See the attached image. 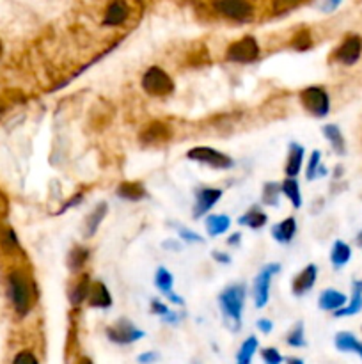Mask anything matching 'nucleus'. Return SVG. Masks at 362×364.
Wrapping results in <instances>:
<instances>
[{
	"label": "nucleus",
	"mask_w": 362,
	"mask_h": 364,
	"mask_svg": "<svg viewBox=\"0 0 362 364\" xmlns=\"http://www.w3.org/2000/svg\"><path fill=\"white\" fill-rule=\"evenodd\" d=\"M162 247H164V249H171V250H178V249H180V246H178V244L174 240L164 242V246H162Z\"/></svg>",
	"instance_id": "47"
},
{
	"label": "nucleus",
	"mask_w": 362,
	"mask_h": 364,
	"mask_svg": "<svg viewBox=\"0 0 362 364\" xmlns=\"http://www.w3.org/2000/svg\"><path fill=\"white\" fill-rule=\"evenodd\" d=\"M355 244H357V247H361L362 249V229L357 233V237H355Z\"/></svg>",
	"instance_id": "49"
},
{
	"label": "nucleus",
	"mask_w": 362,
	"mask_h": 364,
	"mask_svg": "<svg viewBox=\"0 0 362 364\" xmlns=\"http://www.w3.org/2000/svg\"><path fill=\"white\" fill-rule=\"evenodd\" d=\"M257 345H259V341H257L256 336H248L244 343H242L238 354H236V364H251V361H253L254 354L257 350Z\"/></svg>",
	"instance_id": "33"
},
{
	"label": "nucleus",
	"mask_w": 362,
	"mask_h": 364,
	"mask_svg": "<svg viewBox=\"0 0 362 364\" xmlns=\"http://www.w3.org/2000/svg\"><path fill=\"white\" fill-rule=\"evenodd\" d=\"M78 364H93V361L89 359V357H82V359L78 361Z\"/></svg>",
	"instance_id": "50"
},
{
	"label": "nucleus",
	"mask_w": 362,
	"mask_h": 364,
	"mask_svg": "<svg viewBox=\"0 0 362 364\" xmlns=\"http://www.w3.org/2000/svg\"><path fill=\"white\" fill-rule=\"evenodd\" d=\"M211 258L217 263H220V265H229V263H231V256H229L228 253H222V250H213V253H211Z\"/></svg>",
	"instance_id": "42"
},
{
	"label": "nucleus",
	"mask_w": 362,
	"mask_h": 364,
	"mask_svg": "<svg viewBox=\"0 0 362 364\" xmlns=\"http://www.w3.org/2000/svg\"><path fill=\"white\" fill-rule=\"evenodd\" d=\"M300 103L315 118H325L330 112V96L320 85H309L300 91Z\"/></svg>",
	"instance_id": "4"
},
{
	"label": "nucleus",
	"mask_w": 362,
	"mask_h": 364,
	"mask_svg": "<svg viewBox=\"0 0 362 364\" xmlns=\"http://www.w3.org/2000/svg\"><path fill=\"white\" fill-rule=\"evenodd\" d=\"M352 259V247L343 240L334 242L332 249H330V263L334 268H343L348 265Z\"/></svg>",
	"instance_id": "24"
},
{
	"label": "nucleus",
	"mask_w": 362,
	"mask_h": 364,
	"mask_svg": "<svg viewBox=\"0 0 362 364\" xmlns=\"http://www.w3.org/2000/svg\"><path fill=\"white\" fill-rule=\"evenodd\" d=\"M282 194L286 195L290 203L295 208L302 206V192H300V185L297 178H286L281 183Z\"/></svg>",
	"instance_id": "32"
},
{
	"label": "nucleus",
	"mask_w": 362,
	"mask_h": 364,
	"mask_svg": "<svg viewBox=\"0 0 362 364\" xmlns=\"http://www.w3.org/2000/svg\"><path fill=\"white\" fill-rule=\"evenodd\" d=\"M107 212H109V204L107 203H100L91 210L87 217H85L84 222V237L85 238H93L96 235L98 228L101 226L103 219L107 217Z\"/></svg>",
	"instance_id": "18"
},
{
	"label": "nucleus",
	"mask_w": 362,
	"mask_h": 364,
	"mask_svg": "<svg viewBox=\"0 0 362 364\" xmlns=\"http://www.w3.org/2000/svg\"><path fill=\"white\" fill-rule=\"evenodd\" d=\"M105 334L112 343L131 345L135 341H139L140 338H144V330L137 329L134 322L128 320V318H119L112 325L107 327Z\"/></svg>",
	"instance_id": "7"
},
{
	"label": "nucleus",
	"mask_w": 362,
	"mask_h": 364,
	"mask_svg": "<svg viewBox=\"0 0 362 364\" xmlns=\"http://www.w3.org/2000/svg\"><path fill=\"white\" fill-rule=\"evenodd\" d=\"M256 325H257V329L262 330L263 334H270V332L274 330V322L268 320V318H259Z\"/></svg>",
	"instance_id": "41"
},
{
	"label": "nucleus",
	"mask_w": 362,
	"mask_h": 364,
	"mask_svg": "<svg viewBox=\"0 0 362 364\" xmlns=\"http://www.w3.org/2000/svg\"><path fill=\"white\" fill-rule=\"evenodd\" d=\"M334 345H336L337 350L352 352V354H357L362 359V341L355 334L348 332V330L337 332L336 338H334Z\"/></svg>",
	"instance_id": "22"
},
{
	"label": "nucleus",
	"mask_w": 362,
	"mask_h": 364,
	"mask_svg": "<svg viewBox=\"0 0 362 364\" xmlns=\"http://www.w3.org/2000/svg\"><path fill=\"white\" fill-rule=\"evenodd\" d=\"M226 57H228V61H231V63H254V61L259 57V45H257V41L253 36H245L240 41L233 43L231 47L228 48Z\"/></svg>",
	"instance_id": "8"
},
{
	"label": "nucleus",
	"mask_w": 362,
	"mask_h": 364,
	"mask_svg": "<svg viewBox=\"0 0 362 364\" xmlns=\"http://www.w3.org/2000/svg\"><path fill=\"white\" fill-rule=\"evenodd\" d=\"M321 131H323L325 139L329 140L330 148L334 149V153H336V155H339V157L346 155L345 136H343V131L339 130V127H337V125H325L323 130Z\"/></svg>",
	"instance_id": "23"
},
{
	"label": "nucleus",
	"mask_w": 362,
	"mask_h": 364,
	"mask_svg": "<svg viewBox=\"0 0 362 364\" xmlns=\"http://www.w3.org/2000/svg\"><path fill=\"white\" fill-rule=\"evenodd\" d=\"M155 286L158 288V292H160L162 295L167 297L169 302H173V304L176 306L185 304V301H183L178 293H174V277L165 267H158V270H156Z\"/></svg>",
	"instance_id": "12"
},
{
	"label": "nucleus",
	"mask_w": 362,
	"mask_h": 364,
	"mask_svg": "<svg viewBox=\"0 0 362 364\" xmlns=\"http://www.w3.org/2000/svg\"><path fill=\"white\" fill-rule=\"evenodd\" d=\"M311 47V34L309 32H300L295 39V48L297 50H308Z\"/></svg>",
	"instance_id": "38"
},
{
	"label": "nucleus",
	"mask_w": 362,
	"mask_h": 364,
	"mask_svg": "<svg viewBox=\"0 0 362 364\" xmlns=\"http://www.w3.org/2000/svg\"><path fill=\"white\" fill-rule=\"evenodd\" d=\"M158 359H160L158 352H144V354H140V356L137 357V361H139L140 364H153Z\"/></svg>",
	"instance_id": "39"
},
{
	"label": "nucleus",
	"mask_w": 362,
	"mask_h": 364,
	"mask_svg": "<svg viewBox=\"0 0 362 364\" xmlns=\"http://www.w3.org/2000/svg\"><path fill=\"white\" fill-rule=\"evenodd\" d=\"M281 272V265L279 263H266L265 267H262L259 274L256 275L253 284V299L256 308H265L270 301V286H272V279L274 275Z\"/></svg>",
	"instance_id": "5"
},
{
	"label": "nucleus",
	"mask_w": 362,
	"mask_h": 364,
	"mask_svg": "<svg viewBox=\"0 0 362 364\" xmlns=\"http://www.w3.org/2000/svg\"><path fill=\"white\" fill-rule=\"evenodd\" d=\"M128 13H130V9H128L125 0H114V2L107 8L105 18H103V25L107 27L123 25V23L127 21Z\"/></svg>",
	"instance_id": "17"
},
{
	"label": "nucleus",
	"mask_w": 362,
	"mask_h": 364,
	"mask_svg": "<svg viewBox=\"0 0 362 364\" xmlns=\"http://www.w3.org/2000/svg\"><path fill=\"white\" fill-rule=\"evenodd\" d=\"M178 320H180V317H178V314L174 313V311H169V313L165 314V317H162V322L169 323V325H176Z\"/></svg>",
	"instance_id": "44"
},
{
	"label": "nucleus",
	"mask_w": 362,
	"mask_h": 364,
	"mask_svg": "<svg viewBox=\"0 0 362 364\" xmlns=\"http://www.w3.org/2000/svg\"><path fill=\"white\" fill-rule=\"evenodd\" d=\"M327 174H329L327 167L321 165V153L318 151V149H315V151L311 153V157H309L308 169H306V178H308L309 182H312V180L327 176Z\"/></svg>",
	"instance_id": "29"
},
{
	"label": "nucleus",
	"mask_w": 362,
	"mask_h": 364,
	"mask_svg": "<svg viewBox=\"0 0 362 364\" xmlns=\"http://www.w3.org/2000/svg\"><path fill=\"white\" fill-rule=\"evenodd\" d=\"M300 0H277V8L286 9V8H293L295 4H299Z\"/></svg>",
	"instance_id": "45"
},
{
	"label": "nucleus",
	"mask_w": 362,
	"mask_h": 364,
	"mask_svg": "<svg viewBox=\"0 0 362 364\" xmlns=\"http://www.w3.org/2000/svg\"><path fill=\"white\" fill-rule=\"evenodd\" d=\"M262 357L265 361V364H281L282 363V356L279 354L277 348H265L262 352Z\"/></svg>",
	"instance_id": "36"
},
{
	"label": "nucleus",
	"mask_w": 362,
	"mask_h": 364,
	"mask_svg": "<svg viewBox=\"0 0 362 364\" xmlns=\"http://www.w3.org/2000/svg\"><path fill=\"white\" fill-rule=\"evenodd\" d=\"M91 284L93 283L89 279V275L85 274L73 284L72 292H70V302H72V306H81L82 302L87 301L89 292H91Z\"/></svg>",
	"instance_id": "27"
},
{
	"label": "nucleus",
	"mask_w": 362,
	"mask_h": 364,
	"mask_svg": "<svg viewBox=\"0 0 362 364\" xmlns=\"http://www.w3.org/2000/svg\"><path fill=\"white\" fill-rule=\"evenodd\" d=\"M87 301L89 304L93 308H98V310H109L112 306V295H110L109 288H107L103 281H93Z\"/></svg>",
	"instance_id": "15"
},
{
	"label": "nucleus",
	"mask_w": 362,
	"mask_h": 364,
	"mask_svg": "<svg viewBox=\"0 0 362 364\" xmlns=\"http://www.w3.org/2000/svg\"><path fill=\"white\" fill-rule=\"evenodd\" d=\"M13 364H38V359L30 350H21L20 354H17Z\"/></svg>",
	"instance_id": "37"
},
{
	"label": "nucleus",
	"mask_w": 362,
	"mask_h": 364,
	"mask_svg": "<svg viewBox=\"0 0 362 364\" xmlns=\"http://www.w3.org/2000/svg\"><path fill=\"white\" fill-rule=\"evenodd\" d=\"M281 183L279 182H266L263 185L262 191V203L265 206H272L277 208L279 206V200H281Z\"/></svg>",
	"instance_id": "30"
},
{
	"label": "nucleus",
	"mask_w": 362,
	"mask_h": 364,
	"mask_svg": "<svg viewBox=\"0 0 362 364\" xmlns=\"http://www.w3.org/2000/svg\"><path fill=\"white\" fill-rule=\"evenodd\" d=\"M316 277H318V267L315 263H311L297 277H293V281H291V293L295 297H302L308 292H311L316 283Z\"/></svg>",
	"instance_id": "13"
},
{
	"label": "nucleus",
	"mask_w": 362,
	"mask_h": 364,
	"mask_svg": "<svg viewBox=\"0 0 362 364\" xmlns=\"http://www.w3.org/2000/svg\"><path fill=\"white\" fill-rule=\"evenodd\" d=\"M220 197H222V191H220V189H211V186L199 189V191L195 192V204L194 210H192V217H194V219H201V217L206 215L211 208L219 203Z\"/></svg>",
	"instance_id": "11"
},
{
	"label": "nucleus",
	"mask_w": 362,
	"mask_h": 364,
	"mask_svg": "<svg viewBox=\"0 0 362 364\" xmlns=\"http://www.w3.org/2000/svg\"><path fill=\"white\" fill-rule=\"evenodd\" d=\"M140 85H142V89L149 96L156 98H165L169 94H173L174 91L173 78L160 66H151V68L146 69V73L142 75V81H140Z\"/></svg>",
	"instance_id": "3"
},
{
	"label": "nucleus",
	"mask_w": 362,
	"mask_h": 364,
	"mask_svg": "<svg viewBox=\"0 0 362 364\" xmlns=\"http://www.w3.org/2000/svg\"><path fill=\"white\" fill-rule=\"evenodd\" d=\"M187 158L199 162V164H206L210 167H215V169H231L235 165V160L229 155L219 151V149L210 148V146H198V148L189 149Z\"/></svg>",
	"instance_id": "6"
},
{
	"label": "nucleus",
	"mask_w": 362,
	"mask_h": 364,
	"mask_svg": "<svg viewBox=\"0 0 362 364\" xmlns=\"http://www.w3.org/2000/svg\"><path fill=\"white\" fill-rule=\"evenodd\" d=\"M240 238H242L240 233H233L231 237L228 238V246H238V244H240Z\"/></svg>",
	"instance_id": "46"
},
{
	"label": "nucleus",
	"mask_w": 362,
	"mask_h": 364,
	"mask_svg": "<svg viewBox=\"0 0 362 364\" xmlns=\"http://www.w3.org/2000/svg\"><path fill=\"white\" fill-rule=\"evenodd\" d=\"M0 54H2V45H0Z\"/></svg>",
	"instance_id": "51"
},
{
	"label": "nucleus",
	"mask_w": 362,
	"mask_h": 364,
	"mask_svg": "<svg viewBox=\"0 0 362 364\" xmlns=\"http://www.w3.org/2000/svg\"><path fill=\"white\" fill-rule=\"evenodd\" d=\"M268 222V215L259 206H251L244 215L238 219V224L247 226L251 229H262Z\"/></svg>",
	"instance_id": "25"
},
{
	"label": "nucleus",
	"mask_w": 362,
	"mask_h": 364,
	"mask_svg": "<svg viewBox=\"0 0 362 364\" xmlns=\"http://www.w3.org/2000/svg\"><path fill=\"white\" fill-rule=\"evenodd\" d=\"M286 343L290 345V347H295V348H302L308 345V341H306V334H304V323L302 322H297L295 327L288 332L286 336Z\"/></svg>",
	"instance_id": "34"
},
{
	"label": "nucleus",
	"mask_w": 362,
	"mask_h": 364,
	"mask_svg": "<svg viewBox=\"0 0 362 364\" xmlns=\"http://www.w3.org/2000/svg\"><path fill=\"white\" fill-rule=\"evenodd\" d=\"M286 364H304V361L299 359V357H290V359L286 361Z\"/></svg>",
	"instance_id": "48"
},
{
	"label": "nucleus",
	"mask_w": 362,
	"mask_h": 364,
	"mask_svg": "<svg viewBox=\"0 0 362 364\" xmlns=\"http://www.w3.org/2000/svg\"><path fill=\"white\" fill-rule=\"evenodd\" d=\"M118 197L125 201H142L148 197V192L140 182H123L116 189Z\"/></svg>",
	"instance_id": "20"
},
{
	"label": "nucleus",
	"mask_w": 362,
	"mask_h": 364,
	"mask_svg": "<svg viewBox=\"0 0 362 364\" xmlns=\"http://www.w3.org/2000/svg\"><path fill=\"white\" fill-rule=\"evenodd\" d=\"M304 155H306V149H304L302 144L299 142H291L288 146V160H286V173L288 178H297L299 173L302 171V164H304Z\"/></svg>",
	"instance_id": "16"
},
{
	"label": "nucleus",
	"mask_w": 362,
	"mask_h": 364,
	"mask_svg": "<svg viewBox=\"0 0 362 364\" xmlns=\"http://www.w3.org/2000/svg\"><path fill=\"white\" fill-rule=\"evenodd\" d=\"M169 311H171V310H169V308L164 304V302L156 301V299H155V301H151V313L158 314V317L162 318V317H165V314H167Z\"/></svg>",
	"instance_id": "40"
},
{
	"label": "nucleus",
	"mask_w": 362,
	"mask_h": 364,
	"mask_svg": "<svg viewBox=\"0 0 362 364\" xmlns=\"http://www.w3.org/2000/svg\"><path fill=\"white\" fill-rule=\"evenodd\" d=\"M245 297H247V286L244 283L229 284L228 288H224L219 293V308L231 330H240Z\"/></svg>",
	"instance_id": "1"
},
{
	"label": "nucleus",
	"mask_w": 362,
	"mask_h": 364,
	"mask_svg": "<svg viewBox=\"0 0 362 364\" xmlns=\"http://www.w3.org/2000/svg\"><path fill=\"white\" fill-rule=\"evenodd\" d=\"M167 139H171V128L169 125L158 123V121L148 125L146 130L142 131L144 142H164Z\"/></svg>",
	"instance_id": "26"
},
{
	"label": "nucleus",
	"mask_w": 362,
	"mask_h": 364,
	"mask_svg": "<svg viewBox=\"0 0 362 364\" xmlns=\"http://www.w3.org/2000/svg\"><path fill=\"white\" fill-rule=\"evenodd\" d=\"M231 228L229 215H210L206 217V231L210 237H220Z\"/></svg>",
	"instance_id": "28"
},
{
	"label": "nucleus",
	"mask_w": 362,
	"mask_h": 364,
	"mask_svg": "<svg viewBox=\"0 0 362 364\" xmlns=\"http://www.w3.org/2000/svg\"><path fill=\"white\" fill-rule=\"evenodd\" d=\"M84 200V194H76V195H73V200H70L67 201L66 204H64L63 208H61V212L59 213H64L67 210V208H72V206H76V204L81 203V201Z\"/></svg>",
	"instance_id": "43"
},
{
	"label": "nucleus",
	"mask_w": 362,
	"mask_h": 364,
	"mask_svg": "<svg viewBox=\"0 0 362 364\" xmlns=\"http://www.w3.org/2000/svg\"><path fill=\"white\" fill-rule=\"evenodd\" d=\"M297 233V220L295 217H286L284 220L277 222L272 228V237L279 244H290Z\"/></svg>",
	"instance_id": "21"
},
{
	"label": "nucleus",
	"mask_w": 362,
	"mask_h": 364,
	"mask_svg": "<svg viewBox=\"0 0 362 364\" xmlns=\"http://www.w3.org/2000/svg\"><path fill=\"white\" fill-rule=\"evenodd\" d=\"M89 259V249L84 246H75L72 250H70V255H67V267L72 272H78L82 270L85 263Z\"/></svg>",
	"instance_id": "31"
},
{
	"label": "nucleus",
	"mask_w": 362,
	"mask_h": 364,
	"mask_svg": "<svg viewBox=\"0 0 362 364\" xmlns=\"http://www.w3.org/2000/svg\"><path fill=\"white\" fill-rule=\"evenodd\" d=\"M346 302H348V297L343 292H339V290L334 288L323 290L320 293V297H318V308L321 311H332V313H336L341 308H345Z\"/></svg>",
	"instance_id": "14"
},
{
	"label": "nucleus",
	"mask_w": 362,
	"mask_h": 364,
	"mask_svg": "<svg viewBox=\"0 0 362 364\" xmlns=\"http://www.w3.org/2000/svg\"><path fill=\"white\" fill-rule=\"evenodd\" d=\"M213 9L222 17L238 21L253 17V6L248 0H213Z\"/></svg>",
	"instance_id": "9"
},
{
	"label": "nucleus",
	"mask_w": 362,
	"mask_h": 364,
	"mask_svg": "<svg viewBox=\"0 0 362 364\" xmlns=\"http://www.w3.org/2000/svg\"><path fill=\"white\" fill-rule=\"evenodd\" d=\"M362 55V38L357 34H350L334 52V59L343 66H354Z\"/></svg>",
	"instance_id": "10"
},
{
	"label": "nucleus",
	"mask_w": 362,
	"mask_h": 364,
	"mask_svg": "<svg viewBox=\"0 0 362 364\" xmlns=\"http://www.w3.org/2000/svg\"><path fill=\"white\" fill-rule=\"evenodd\" d=\"M9 293L18 314H27L34 304V284L29 275L21 270L9 274Z\"/></svg>",
	"instance_id": "2"
},
{
	"label": "nucleus",
	"mask_w": 362,
	"mask_h": 364,
	"mask_svg": "<svg viewBox=\"0 0 362 364\" xmlns=\"http://www.w3.org/2000/svg\"><path fill=\"white\" fill-rule=\"evenodd\" d=\"M178 231H180L181 240H185L187 244H204V238L195 231H190L189 228H180Z\"/></svg>",
	"instance_id": "35"
},
{
	"label": "nucleus",
	"mask_w": 362,
	"mask_h": 364,
	"mask_svg": "<svg viewBox=\"0 0 362 364\" xmlns=\"http://www.w3.org/2000/svg\"><path fill=\"white\" fill-rule=\"evenodd\" d=\"M362 311V281L357 279L352 283V299L345 308H341L339 311L334 313L336 318H345V317H354V314L361 313Z\"/></svg>",
	"instance_id": "19"
}]
</instances>
